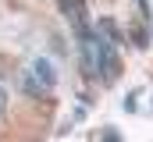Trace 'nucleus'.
<instances>
[{
    "mask_svg": "<svg viewBox=\"0 0 153 142\" xmlns=\"http://www.w3.org/2000/svg\"><path fill=\"white\" fill-rule=\"evenodd\" d=\"M53 82H57V71H53L50 61H43V57H36L29 68L22 71V89L29 96H46L53 89Z\"/></svg>",
    "mask_w": 153,
    "mask_h": 142,
    "instance_id": "f257e3e1",
    "label": "nucleus"
},
{
    "mask_svg": "<svg viewBox=\"0 0 153 142\" xmlns=\"http://www.w3.org/2000/svg\"><path fill=\"white\" fill-rule=\"evenodd\" d=\"M61 4V11H64V18L75 25V32H82V29H89L85 25V0H57Z\"/></svg>",
    "mask_w": 153,
    "mask_h": 142,
    "instance_id": "f03ea898",
    "label": "nucleus"
},
{
    "mask_svg": "<svg viewBox=\"0 0 153 142\" xmlns=\"http://www.w3.org/2000/svg\"><path fill=\"white\" fill-rule=\"evenodd\" d=\"M96 32L103 36L107 43H125V32L117 29V21H114V18H100V21H96Z\"/></svg>",
    "mask_w": 153,
    "mask_h": 142,
    "instance_id": "7ed1b4c3",
    "label": "nucleus"
},
{
    "mask_svg": "<svg viewBox=\"0 0 153 142\" xmlns=\"http://www.w3.org/2000/svg\"><path fill=\"white\" fill-rule=\"evenodd\" d=\"M132 39H135V46H150V36L143 32V29H135V32H132Z\"/></svg>",
    "mask_w": 153,
    "mask_h": 142,
    "instance_id": "20e7f679",
    "label": "nucleus"
},
{
    "mask_svg": "<svg viewBox=\"0 0 153 142\" xmlns=\"http://www.w3.org/2000/svg\"><path fill=\"white\" fill-rule=\"evenodd\" d=\"M100 142H121V135H117V128H107V132H103V139Z\"/></svg>",
    "mask_w": 153,
    "mask_h": 142,
    "instance_id": "39448f33",
    "label": "nucleus"
},
{
    "mask_svg": "<svg viewBox=\"0 0 153 142\" xmlns=\"http://www.w3.org/2000/svg\"><path fill=\"white\" fill-rule=\"evenodd\" d=\"M135 96H139V92H128V100H125V110H128V114L135 110Z\"/></svg>",
    "mask_w": 153,
    "mask_h": 142,
    "instance_id": "423d86ee",
    "label": "nucleus"
},
{
    "mask_svg": "<svg viewBox=\"0 0 153 142\" xmlns=\"http://www.w3.org/2000/svg\"><path fill=\"white\" fill-rule=\"evenodd\" d=\"M4 100H7V96H4V89H0V114H4Z\"/></svg>",
    "mask_w": 153,
    "mask_h": 142,
    "instance_id": "0eeeda50",
    "label": "nucleus"
}]
</instances>
